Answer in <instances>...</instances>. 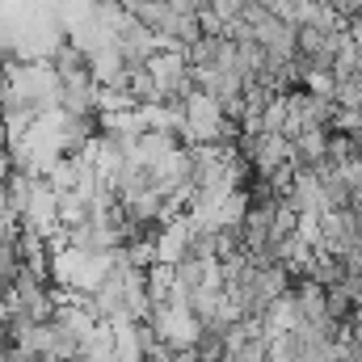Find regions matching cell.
<instances>
[{
    "label": "cell",
    "mask_w": 362,
    "mask_h": 362,
    "mask_svg": "<svg viewBox=\"0 0 362 362\" xmlns=\"http://www.w3.org/2000/svg\"><path fill=\"white\" fill-rule=\"evenodd\" d=\"M262 135H286V97H270L262 110Z\"/></svg>",
    "instance_id": "cell-2"
},
{
    "label": "cell",
    "mask_w": 362,
    "mask_h": 362,
    "mask_svg": "<svg viewBox=\"0 0 362 362\" xmlns=\"http://www.w3.org/2000/svg\"><path fill=\"white\" fill-rule=\"evenodd\" d=\"M337 110H354L362 114V72H346V76H333V97H329Z\"/></svg>",
    "instance_id": "cell-1"
}]
</instances>
